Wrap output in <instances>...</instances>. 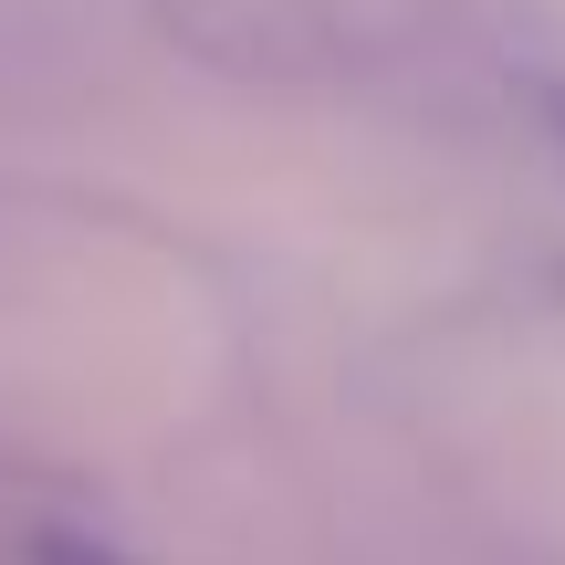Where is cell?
<instances>
[{
	"label": "cell",
	"instance_id": "1",
	"mask_svg": "<svg viewBox=\"0 0 565 565\" xmlns=\"http://www.w3.org/2000/svg\"><path fill=\"white\" fill-rule=\"evenodd\" d=\"M168 21H179V42H200L210 63H231V74H315L324 63V11L315 0H158Z\"/></svg>",
	"mask_w": 565,
	"mask_h": 565
},
{
	"label": "cell",
	"instance_id": "2",
	"mask_svg": "<svg viewBox=\"0 0 565 565\" xmlns=\"http://www.w3.org/2000/svg\"><path fill=\"white\" fill-rule=\"evenodd\" d=\"M21 565H137V555H126V545H105V534L42 524V534H32V555H21Z\"/></svg>",
	"mask_w": 565,
	"mask_h": 565
}]
</instances>
